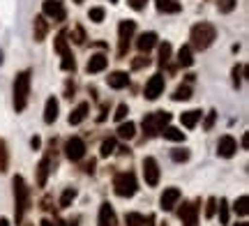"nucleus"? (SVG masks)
I'll return each mask as SVG.
<instances>
[{
  "mask_svg": "<svg viewBox=\"0 0 249 226\" xmlns=\"http://www.w3.org/2000/svg\"><path fill=\"white\" fill-rule=\"evenodd\" d=\"M189 39H192V44H189L192 49H196V51H205V49H208V46L217 39V30H214L213 23H205V21H201V23H196V26L192 28Z\"/></svg>",
  "mask_w": 249,
  "mask_h": 226,
  "instance_id": "nucleus-1",
  "label": "nucleus"
},
{
  "mask_svg": "<svg viewBox=\"0 0 249 226\" xmlns=\"http://www.w3.org/2000/svg\"><path fill=\"white\" fill-rule=\"evenodd\" d=\"M12 185H14V217H17V224H21L28 206H30V190L21 175H14Z\"/></svg>",
  "mask_w": 249,
  "mask_h": 226,
  "instance_id": "nucleus-2",
  "label": "nucleus"
},
{
  "mask_svg": "<svg viewBox=\"0 0 249 226\" xmlns=\"http://www.w3.org/2000/svg\"><path fill=\"white\" fill-rule=\"evenodd\" d=\"M30 70H23V72L17 74V79H14V88H12V92H14V109H17V113H21V111L28 106V97H30Z\"/></svg>",
  "mask_w": 249,
  "mask_h": 226,
  "instance_id": "nucleus-3",
  "label": "nucleus"
},
{
  "mask_svg": "<svg viewBox=\"0 0 249 226\" xmlns=\"http://www.w3.org/2000/svg\"><path fill=\"white\" fill-rule=\"evenodd\" d=\"M113 191H116L120 199H132L134 194L139 191V182H136V175L132 171L118 173L113 178Z\"/></svg>",
  "mask_w": 249,
  "mask_h": 226,
  "instance_id": "nucleus-4",
  "label": "nucleus"
},
{
  "mask_svg": "<svg viewBox=\"0 0 249 226\" xmlns=\"http://www.w3.org/2000/svg\"><path fill=\"white\" fill-rule=\"evenodd\" d=\"M171 122V113H166V111H155V113H148V116L143 118V132H145V136L148 139H152V136H157L164 129V127Z\"/></svg>",
  "mask_w": 249,
  "mask_h": 226,
  "instance_id": "nucleus-5",
  "label": "nucleus"
},
{
  "mask_svg": "<svg viewBox=\"0 0 249 226\" xmlns=\"http://www.w3.org/2000/svg\"><path fill=\"white\" fill-rule=\"evenodd\" d=\"M143 178L148 187H157L160 185V164L155 157H145L143 159Z\"/></svg>",
  "mask_w": 249,
  "mask_h": 226,
  "instance_id": "nucleus-6",
  "label": "nucleus"
},
{
  "mask_svg": "<svg viewBox=\"0 0 249 226\" xmlns=\"http://www.w3.org/2000/svg\"><path fill=\"white\" fill-rule=\"evenodd\" d=\"M65 155H67V159H71V162H79L81 157L86 155V143H83V139H81V136L67 139V143H65Z\"/></svg>",
  "mask_w": 249,
  "mask_h": 226,
  "instance_id": "nucleus-7",
  "label": "nucleus"
},
{
  "mask_svg": "<svg viewBox=\"0 0 249 226\" xmlns=\"http://www.w3.org/2000/svg\"><path fill=\"white\" fill-rule=\"evenodd\" d=\"M42 14L46 18H53V21H65L67 18V12H65L60 0H46L42 5Z\"/></svg>",
  "mask_w": 249,
  "mask_h": 226,
  "instance_id": "nucleus-8",
  "label": "nucleus"
},
{
  "mask_svg": "<svg viewBox=\"0 0 249 226\" xmlns=\"http://www.w3.org/2000/svg\"><path fill=\"white\" fill-rule=\"evenodd\" d=\"M164 76L161 74H155V76H150L148 79V83H145V100H157L161 92H164Z\"/></svg>",
  "mask_w": 249,
  "mask_h": 226,
  "instance_id": "nucleus-9",
  "label": "nucleus"
},
{
  "mask_svg": "<svg viewBox=\"0 0 249 226\" xmlns=\"http://www.w3.org/2000/svg\"><path fill=\"white\" fill-rule=\"evenodd\" d=\"M178 217L182 219L185 226H196L198 224V203H182V208L178 210Z\"/></svg>",
  "mask_w": 249,
  "mask_h": 226,
  "instance_id": "nucleus-10",
  "label": "nucleus"
},
{
  "mask_svg": "<svg viewBox=\"0 0 249 226\" xmlns=\"http://www.w3.org/2000/svg\"><path fill=\"white\" fill-rule=\"evenodd\" d=\"M235 150H238V141H235L231 134H224L222 139H219V143H217V155L224 157V159H229V157L235 155Z\"/></svg>",
  "mask_w": 249,
  "mask_h": 226,
  "instance_id": "nucleus-11",
  "label": "nucleus"
},
{
  "mask_svg": "<svg viewBox=\"0 0 249 226\" xmlns=\"http://www.w3.org/2000/svg\"><path fill=\"white\" fill-rule=\"evenodd\" d=\"M180 196H182V194H180L178 187H169V190H164V191H161V196H160L161 210H173L176 206H178Z\"/></svg>",
  "mask_w": 249,
  "mask_h": 226,
  "instance_id": "nucleus-12",
  "label": "nucleus"
},
{
  "mask_svg": "<svg viewBox=\"0 0 249 226\" xmlns=\"http://www.w3.org/2000/svg\"><path fill=\"white\" fill-rule=\"evenodd\" d=\"M107 65H108L107 55H104V53H95V55H90L86 70H88V74H99V72H104V70H107Z\"/></svg>",
  "mask_w": 249,
  "mask_h": 226,
  "instance_id": "nucleus-13",
  "label": "nucleus"
},
{
  "mask_svg": "<svg viewBox=\"0 0 249 226\" xmlns=\"http://www.w3.org/2000/svg\"><path fill=\"white\" fill-rule=\"evenodd\" d=\"M97 226H118L116 212L111 208V203H102V206H99V224Z\"/></svg>",
  "mask_w": 249,
  "mask_h": 226,
  "instance_id": "nucleus-14",
  "label": "nucleus"
},
{
  "mask_svg": "<svg viewBox=\"0 0 249 226\" xmlns=\"http://www.w3.org/2000/svg\"><path fill=\"white\" fill-rule=\"evenodd\" d=\"M107 83L113 90H123V88L129 86V76H127V72H111L107 76Z\"/></svg>",
  "mask_w": 249,
  "mask_h": 226,
  "instance_id": "nucleus-15",
  "label": "nucleus"
},
{
  "mask_svg": "<svg viewBox=\"0 0 249 226\" xmlns=\"http://www.w3.org/2000/svg\"><path fill=\"white\" fill-rule=\"evenodd\" d=\"M155 46H157V33H143V35H139V39H136V49H139L141 53H148Z\"/></svg>",
  "mask_w": 249,
  "mask_h": 226,
  "instance_id": "nucleus-16",
  "label": "nucleus"
},
{
  "mask_svg": "<svg viewBox=\"0 0 249 226\" xmlns=\"http://www.w3.org/2000/svg\"><path fill=\"white\" fill-rule=\"evenodd\" d=\"M49 173H51V157L46 155L42 162L37 164V187H46V180H49Z\"/></svg>",
  "mask_w": 249,
  "mask_h": 226,
  "instance_id": "nucleus-17",
  "label": "nucleus"
},
{
  "mask_svg": "<svg viewBox=\"0 0 249 226\" xmlns=\"http://www.w3.org/2000/svg\"><path fill=\"white\" fill-rule=\"evenodd\" d=\"M46 33H49V21H46L44 14L35 17V23H33V35H35V42H44Z\"/></svg>",
  "mask_w": 249,
  "mask_h": 226,
  "instance_id": "nucleus-18",
  "label": "nucleus"
},
{
  "mask_svg": "<svg viewBox=\"0 0 249 226\" xmlns=\"http://www.w3.org/2000/svg\"><path fill=\"white\" fill-rule=\"evenodd\" d=\"M58 100L55 97H49L46 100V106H44V122L46 125H51V122H55L58 120Z\"/></svg>",
  "mask_w": 249,
  "mask_h": 226,
  "instance_id": "nucleus-19",
  "label": "nucleus"
},
{
  "mask_svg": "<svg viewBox=\"0 0 249 226\" xmlns=\"http://www.w3.org/2000/svg\"><path fill=\"white\" fill-rule=\"evenodd\" d=\"M88 111H90V104L88 102H81L79 106L70 113V125H81L86 120V116H88Z\"/></svg>",
  "mask_w": 249,
  "mask_h": 226,
  "instance_id": "nucleus-20",
  "label": "nucleus"
},
{
  "mask_svg": "<svg viewBox=\"0 0 249 226\" xmlns=\"http://www.w3.org/2000/svg\"><path fill=\"white\" fill-rule=\"evenodd\" d=\"M155 5H157L161 14H178L180 7H182L178 0H155Z\"/></svg>",
  "mask_w": 249,
  "mask_h": 226,
  "instance_id": "nucleus-21",
  "label": "nucleus"
},
{
  "mask_svg": "<svg viewBox=\"0 0 249 226\" xmlns=\"http://www.w3.org/2000/svg\"><path fill=\"white\" fill-rule=\"evenodd\" d=\"M201 116H203V113H201V111H196V109L194 111H185V113H180V122H182L187 129H194L196 122L201 120Z\"/></svg>",
  "mask_w": 249,
  "mask_h": 226,
  "instance_id": "nucleus-22",
  "label": "nucleus"
},
{
  "mask_svg": "<svg viewBox=\"0 0 249 226\" xmlns=\"http://www.w3.org/2000/svg\"><path fill=\"white\" fill-rule=\"evenodd\" d=\"M134 30H136V23L134 21H120V26H118V37L120 39H124V42H129L132 39V35H134Z\"/></svg>",
  "mask_w": 249,
  "mask_h": 226,
  "instance_id": "nucleus-23",
  "label": "nucleus"
},
{
  "mask_svg": "<svg viewBox=\"0 0 249 226\" xmlns=\"http://www.w3.org/2000/svg\"><path fill=\"white\" fill-rule=\"evenodd\" d=\"M192 63H194L192 46H189V44L180 46V51H178V65H180V67H192Z\"/></svg>",
  "mask_w": 249,
  "mask_h": 226,
  "instance_id": "nucleus-24",
  "label": "nucleus"
},
{
  "mask_svg": "<svg viewBox=\"0 0 249 226\" xmlns=\"http://www.w3.org/2000/svg\"><path fill=\"white\" fill-rule=\"evenodd\" d=\"M160 134L164 136L166 141H185V134L180 132L178 127H171V125H166V127H164V129H161V132H160Z\"/></svg>",
  "mask_w": 249,
  "mask_h": 226,
  "instance_id": "nucleus-25",
  "label": "nucleus"
},
{
  "mask_svg": "<svg viewBox=\"0 0 249 226\" xmlns=\"http://www.w3.org/2000/svg\"><path fill=\"white\" fill-rule=\"evenodd\" d=\"M134 134H136V125H134V122H129V120L118 127V136H120V139H124V141L134 139Z\"/></svg>",
  "mask_w": 249,
  "mask_h": 226,
  "instance_id": "nucleus-26",
  "label": "nucleus"
},
{
  "mask_svg": "<svg viewBox=\"0 0 249 226\" xmlns=\"http://www.w3.org/2000/svg\"><path fill=\"white\" fill-rule=\"evenodd\" d=\"M189 97H192V86H189V83L178 86V88H176V92H173V100H176V102H187Z\"/></svg>",
  "mask_w": 249,
  "mask_h": 226,
  "instance_id": "nucleus-27",
  "label": "nucleus"
},
{
  "mask_svg": "<svg viewBox=\"0 0 249 226\" xmlns=\"http://www.w3.org/2000/svg\"><path fill=\"white\" fill-rule=\"evenodd\" d=\"M60 67L65 70V72H74V70H76V60H74V55H71V49H70V51H65V53H62Z\"/></svg>",
  "mask_w": 249,
  "mask_h": 226,
  "instance_id": "nucleus-28",
  "label": "nucleus"
},
{
  "mask_svg": "<svg viewBox=\"0 0 249 226\" xmlns=\"http://www.w3.org/2000/svg\"><path fill=\"white\" fill-rule=\"evenodd\" d=\"M116 139H104V141H102V148H99V155H102V157H111V155L116 153Z\"/></svg>",
  "mask_w": 249,
  "mask_h": 226,
  "instance_id": "nucleus-29",
  "label": "nucleus"
},
{
  "mask_svg": "<svg viewBox=\"0 0 249 226\" xmlns=\"http://www.w3.org/2000/svg\"><path fill=\"white\" fill-rule=\"evenodd\" d=\"M55 51L58 53H65V51H70V44H67V33L65 30H60L58 35H55Z\"/></svg>",
  "mask_w": 249,
  "mask_h": 226,
  "instance_id": "nucleus-30",
  "label": "nucleus"
},
{
  "mask_svg": "<svg viewBox=\"0 0 249 226\" xmlns=\"http://www.w3.org/2000/svg\"><path fill=\"white\" fill-rule=\"evenodd\" d=\"M9 166V153H7V143L0 139V173H5Z\"/></svg>",
  "mask_w": 249,
  "mask_h": 226,
  "instance_id": "nucleus-31",
  "label": "nucleus"
},
{
  "mask_svg": "<svg viewBox=\"0 0 249 226\" xmlns=\"http://www.w3.org/2000/svg\"><path fill=\"white\" fill-rule=\"evenodd\" d=\"M233 210H235V215H240V217H245L249 212V199L247 196H240V199L233 203Z\"/></svg>",
  "mask_w": 249,
  "mask_h": 226,
  "instance_id": "nucleus-32",
  "label": "nucleus"
},
{
  "mask_svg": "<svg viewBox=\"0 0 249 226\" xmlns=\"http://www.w3.org/2000/svg\"><path fill=\"white\" fill-rule=\"evenodd\" d=\"M124 224L127 226H143L145 224V217L139 215V212H127V215H124Z\"/></svg>",
  "mask_w": 249,
  "mask_h": 226,
  "instance_id": "nucleus-33",
  "label": "nucleus"
},
{
  "mask_svg": "<svg viewBox=\"0 0 249 226\" xmlns=\"http://www.w3.org/2000/svg\"><path fill=\"white\" fill-rule=\"evenodd\" d=\"M74 199H76V190H74V187H67V190L62 191V196H60V208L71 206V201Z\"/></svg>",
  "mask_w": 249,
  "mask_h": 226,
  "instance_id": "nucleus-34",
  "label": "nucleus"
},
{
  "mask_svg": "<svg viewBox=\"0 0 249 226\" xmlns=\"http://www.w3.org/2000/svg\"><path fill=\"white\" fill-rule=\"evenodd\" d=\"M171 53H173V49H171L169 42H161L160 44V63L161 65H166L171 60Z\"/></svg>",
  "mask_w": 249,
  "mask_h": 226,
  "instance_id": "nucleus-35",
  "label": "nucleus"
},
{
  "mask_svg": "<svg viewBox=\"0 0 249 226\" xmlns=\"http://www.w3.org/2000/svg\"><path fill=\"white\" fill-rule=\"evenodd\" d=\"M235 7H238V0H219V2H217L219 14H229V12H233Z\"/></svg>",
  "mask_w": 249,
  "mask_h": 226,
  "instance_id": "nucleus-36",
  "label": "nucleus"
},
{
  "mask_svg": "<svg viewBox=\"0 0 249 226\" xmlns=\"http://www.w3.org/2000/svg\"><path fill=\"white\" fill-rule=\"evenodd\" d=\"M171 159L173 162H187L189 159V150L187 148H176V150H171Z\"/></svg>",
  "mask_w": 249,
  "mask_h": 226,
  "instance_id": "nucleus-37",
  "label": "nucleus"
},
{
  "mask_svg": "<svg viewBox=\"0 0 249 226\" xmlns=\"http://www.w3.org/2000/svg\"><path fill=\"white\" fill-rule=\"evenodd\" d=\"M71 42H74V44H79V46L86 44V33H83V28H81V26H74V33H71Z\"/></svg>",
  "mask_w": 249,
  "mask_h": 226,
  "instance_id": "nucleus-38",
  "label": "nucleus"
},
{
  "mask_svg": "<svg viewBox=\"0 0 249 226\" xmlns=\"http://www.w3.org/2000/svg\"><path fill=\"white\" fill-rule=\"evenodd\" d=\"M219 224H229V201H219Z\"/></svg>",
  "mask_w": 249,
  "mask_h": 226,
  "instance_id": "nucleus-39",
  "label": "nucleus"
},
{
  "mask_svg": "<svg viewBox=\"0 0 249 226\" xmlns=\"http://www.w3.org/2000/svg\"><path fill=\"white\" fill-rule=\"evenodd\" d=\"M88 17L92 23H102V21H104V7H92L88 12Z\"/></svg>",
  "mask_w": 249,
  "mask_h": 226,
  "instance_id": "nucleus-40",
  "label": "nucleus"
},
{
  "mask_svg": "<svg viewBox=\"0 0 249 226\" xmlns=\"http://www.w3.org/2000/svg\"><path fill=\"white\" fill-rule=\"evenodd\" d=\"M148 65H150V58L139 55V58H134L132 60V70H143V67H148Z\"/></svg>",
  "mask_w": 249,
  "mask_h": 226,
  "instance_id": "nucleus-41",
  "label": "nucleus"
},
{
  "mask_svg": "<svg viewBox=\"0 0 249 226\" xmlns=\"http://www.w3.org/2000/svg\"><path fill=\"white\" fill-rule=\"evenodd\" d=\"M127 113H129V109H127V104H118L116 113H113V118H116L118 122H124V118H127Z\"/></svg>",
  "mask_w": 249,
  "mask_h": 226,
  "instance_id": "nucleus-42",
  "label": "nucleus"
},
{
  "mask_svg": "<svg viewBox=\"0 0 249 226\" xmlns=\"http://www.w3.org/2000/svg\"><path fill=\"white\" fill-rule=\"evenodd\" d=\"M242 74H245V67H242V65H235V67H233V83H235V86L242 83Z\"/></svg>",
  "mask_w": 249,
  "mask_h": 226,
  "instance_id": "nucleus-43",
  "label": "nucleus"
},
{
  "mask_svg": "<svg viewBox=\"0 0 249 226\" xmlns=\"http://www.w3.org/2000/svg\"><path fill=\"white\" fill-rule=\"evenodd\" d=\"M217 212V199H208V206H205V217L210 219Z\"/></svg>",
  "mask_w": 249,
  "mask_h": 226,
  "instance_id": "nucleus-44",
  "label": "nucleus"
},
{
  "mask_svg": "<svg viewBox=\"0 0 249 226\" xmlns=\"http://www.w3.org/2000/svg\"><path fill=\"white\" fill-rule=\"evenodd\" d=\"M127 5L134 9V12H141V9H145V5H148V0H127Z\"/></svg>",
  "mask_w": 249,
  "mask_h": 226,
  "instance_id": "nucleus-45",
  "label": "nucleus"
},
{
  "mask_svg": "<svg viewBox=\"0 0 249 226\" xmlns=\"http://www.w3.org/2000/svg\"><path fill=\"white\" fill-rule=\"evenodd\" d=\"M74 92H76V86H74V81H67L65 83V97H74Z\"/></svg>",
  "mask_w": 249,
  "mask_h": 226,
  "instance_id": "nucleus-46",
  "label": "nucleus"
},
{
  "mask_svg": "<svg viewBox=\"0 0 249 226\" xmlns=\"http://www.w3.org/2000/svg\"><path fill=\"white\" fill-rule=\"evenodd\" d=\"M214 118H217V113H214V111H210V113H208V118H205V129H213V125H214Z\"/></svg>",
  "mask_w": 249,
  "mask_h": 226,
  "instance_id": "nucleus-47",
  "label": "nucleus"
},
{
  "mask_svg": "<svg viewBox=\"0 0 249 226\" xmlns=\"http://www.w3.org/2000/svg\"><path fill=\"white\" fill-rule=\"evenodd\" d=\"M107 111H108V106H107V104H102V109H99V116H97V122H104V120H107Z\"/></svg>",
  "mask_w": 249,
  "mask_h": 226,
  "instance_id": "nucleus-48",
  "label": "nucleus"
},
{
  "mask_svg": "<svg viewBox=\"0 0 249 226\" xmlns=\"http://www.w3.org/2000/svg\"><path fill=\"white\" fill-rule=\"evenodd\" d=\"M30 145H33V150H39V145H42V139H39V136H33V139H30Z\"/></svg>",
  "mask_w": 249,
  "mask_h": 226,
  "instance_id": "nucleus-49",
  "label": "nucleus"
},
{
  "mask_svg": "<svg viewBox=\"0 0 249 226\" xmlns=\"http://www.w3.org/2000/svg\"><path fill=\"white\" fill-rule=\"evenodd\" d=\"M83 171H86V173H95V159H90V162L83 166Z\"/></svg>",
  "mask_w": 249,
  "mask_h": 226,
  "instance_id": "nucleus-50",
  "label": "nucleus"
},
{
  "mask_svg": "<svg viewBox=\"0 0 249 226\" xmlns=\"http://www.w3.org/2000/svg\"><path fill=\"white\" fill-rule=\"evenodd\" d=\"M242 148H245V150H247V148H249V134H245V136H242Z\"/></svg>",
  "mask_w": 249,
  "mask_h": 226,
  "instance_id": "nucleus-51",
  "label": "nucleus"
},
{
  "mask_svg": "<svg viewBox=\"0 0 249 226\" xmlns=\"http://www.w3.org/2000/svg\"><path fill=\"white\" fill-rule=\"evenodd\" d=\"M39 224H42V226H58V224H53V222H51V219H42V222H39Z\"/></svg>",
  "mask_w": 249,
  "mask_h": 226,
  "instance_id": "nucleus-52",
  "label": "nucleus"
},
{
  "mask_svg": "<svg viewBox=\"0 0 249 226\" xmlns=\"http://www.w3.org/2000/svg\"><path fill=\"white\" fill-rule=\"evenodd\" d=\"M0 226H9V222L5 217H0Z\"/></svg>",
  "mask_w": 249,
  "mask_h": 226,
  "instance_id": "nucleus-53",
  "label": "nucleus"
},
{
  "mask_svg": "<svg viewBox=\"0 0 249 226\" xmlns=\"http://www.w3.org/2000/svg\"><path fill=\"white\" fill-rule=\"evenodd\" d=\"M235 226H247V222H240V224H235Z\"/></svg>",
  "mask_w": 249,
  "mask_h": 226,
  "instance_id": "nucleus-54",
  "label": "nucleus"
},
{
  "mask_svg": "<svg viewBox=\"0 0 249 226\" xmlns=\"http://www.w3.org/2000/svg\"><path fill=\"white\" fill-rule=\"evenodd\" d=\"M74 2H83V0H74Z\"/></svg>",
  "mask_w": 249,
  "mask_h": 226,
  "instance_id": "nucleus-55",
  "label": "nucleus"
},
{
  "mask_svg": "<svg viewBox=\"0 0 249 226\" xmlns=\"http://www.w3.org/2000/svg\"><path fill=\"white\" fill-rule=\"evenodd\" d=\"M111 2H118V0H111Z\"/></svg>",
  "mask_w": 249,
  "mask_h": 226,
  "instance_id": "nucleus-56",
  "label": "nucleus"
},
{
  "mask_svg": "<svg viewBox=\"0 0 249 226\" xmlns=\"http://www.w3.org/2000/svg\"><path fill=\"white\" fill-rule=\"evenodd\" d=\"M23 226H28V224H23Z\"/></svg>",
  "mask_w": 249,
  "mask_h": 226,
  "instance_id": "nucleus-57",
  "label": "nucleus"
}]
</instances>
